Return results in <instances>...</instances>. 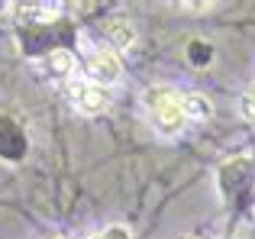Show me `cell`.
<instances>
[{
	"mask_svg": "<svg viewBox=\"0 0 255 239\" xmlns=\"http://www.w3.org/2000/svg\"><path fill=\"white\" fill-rule=\"evenodd\" d=\"M104 36H107V42H110L117 52L129 49V45L136 42V29H132V23H126V19H110L107 29H104Z\"/></svg>",
	"mask_w": 255,
	"mask_h": 239,
	"instance_id": "cell-4",
	"label": "cell"
},
{
	"mask_svg": "<svg viewBox=\"0 0 255 239\" xmlns=\"http://www.w3.org/2000/svg\"><path fill=\"white\" fill-rule=\"evenodd\" d=\"M87 71H91L94 84H113V81H120V75H123L120 58L113 55V52H94V55L87 58Z\"/></svg>",
	"mask_w": 255,
	"mask_h": 239,
	"instance_id": "cell-2",
	"label": "cell"
},
{
	"mask_svg": "<svg viewBox=\"0 0 255 239\" xmlns=\"http://www.w3.org/2000/svg\"><path fill=\"white\" fill-rule=\"evenodd\" d=\"M45 68L55 78H68L71 71H75V55H71L68 49H55L52 55H45Z\"/></svg>",
	"mask_w": 255,
	"mask_h": 239,
	"instance_id": "cell-5",
	"label": "cell"
},
{
	"mask_svg": "<svg viewBox=\"0 0 255 239\" xmlns=\"http://www.w3.org/2000/svg\"><path fill=\"white\" fill-rule=\"evenodd\" d=\"M181 6H184V10H210L213 3H181Z\"/></svg>",
	"mask_w": 255,
	"mask_h": 239,
	"instance_id": "cell-8",
	"label": "cell"
},
{
	"mask_svg": "<svg viewBox=\"0 0 255 239\" xmlns=\"http://www.w3.org/2000/svg\"><path fill=\"white\" fill-rule=\"evenodd\" d=\"M75 104L84 114H104L110 107V91L104 84H78L75 88Z\"/></svg>",
	"mask_w": 255,
	"mask_h": 239,
	"instance_id": "cell-3",
	"label": "cell"
},
{
	"mask_svg": "<svg viewBox=\"0 0 255 239\" xmlns=\"http://www.w3.org/2000/svg\"><path fill=\"white\" fill-rule=\"evenodd\" d=\"M181 107H184V114L187 120H207L210 117V101H207L204 94H187V97H181Z\"/></svg>",
	"mask_w": 255,
	"mask_h": 239,
	"instance_id": "cell-6",
	"label": "cell"
},
{
	"mask_svg": "<svg viewBox=\"0 0 255 239\" xmlns=\"http://www.w3.org/2000/svg\"><path fill=\"white\" fill-rule=\"evenodd\" d=\"M239 114H243V120L255 123V84H249V88H246V94L239 97Z\"/></svg>",
	"mask_w": 255,
	"mask_h": 239,
	"instance_id": "cell-7",
	"label": "cell"
},
{
	"mask_svg": "<svg viewBox=\"0 0 255 239\" xmlns=\"http://www.w3.org/2000/svg\"><path fill=\"white\" fill-rule=\"evenodd\" d=\"M145 104H149V110H152V123H155L158 132L174 136V132L184 129L187 114H184V107H181V97L174 94V91L155 88V91H149V94H145Z\"/></svg>",
	"mask_w": 255,
	"mask_h": 239,
	"instance_id": "cell-1",
	"label": "cell"
},
{
	"mask_svg": "<svg viewBox=\"0 0 255 239\" xmlns=\"http://www.w3.org/2000/svg\"><path fill=\"white\" fill-rule=\"evenodd\" d=\"M184 239H200V236H184Z\"/></svg>",
	"mask_w": 255,
	"mask_h": 239,
	"instance_id": "cell-9",
	"label": "cell"
}]
</instances>
